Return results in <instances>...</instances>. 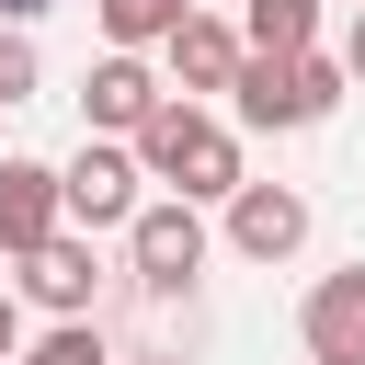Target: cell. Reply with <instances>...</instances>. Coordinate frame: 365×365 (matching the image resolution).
<instances>
[{"instance_id":"277c9868","label":"cell","mask_w":365,"mask_h":365,"mask_svg":"<svg viewBox=\"0 0 365 365\" xmlns=\"http://www.w3.org/2000/svg\"><path fill=\"white\" fill-rule=\"evenodd\" d=\"M125 274L148 285V297H182L194 274H205V205H137L125 217Z\"/></svg>"},{"instance_id":"2e32d148","label":"cell","mask_w":365,"mask_h":365,"mask_svg":"<svg viewBox=\"0 0 365 365\" xmlns=\"http://www.w3.org/2000/svg\"><path fill=\"white\" fill-rule=\"evenodd\" d=\"M342 80H365V11H354V34H342Z\"/></svg>"},{"instance_id":"ba28073f","label":"cell","mask_w":365,"mask_h":365,"mask_svg":"<svg viewBox=\"0 0 365 365\" xmlns=\"http://www.w3.org/2000/svg\"><path fill=\"white\" fill-rule=\"evenodd\" d=\"M91 285H103V262H91L80 228H57V240L23 251V308H46V319H91Z\"/></svg>"},{"instance_id":"6da1fadb","label":"cell","mask_w":365,"mask_h":365,"mask_svg":"<svg viewBox=\"0 0 365 365\" xmlns=\"http://www.w3.org/2000/svg\"><path fill=\"white\" fill-rule=\"evenodd\" d=\"M125 160H137V182H160L171 205H228L251 171H240V125L228 114H205V103H160L137 137H125Z\"/></svg>"},{"instance_id":"52a82bcc","label":"cell","mask_w":365,"mask_h":365,"mask_svg":"<svg viewBox=\"0 0 365 365\" xmlns=\"http://www.w3.org/2000/svg\"><path fill=\"white\" fill-rule=\"evenodd\" d=\"M160 103H171V91H160V68H148V57H114V46H103V57H91V80H80L91 137H137Z\"/></svg>"},{"instance_id":"9a60e30c","label":"cell","mask_w":365,"mask_h":365,"mask_svg":"<svg viewBox=\"0 0 365 365\" xmlns=\"http://www.w3.org/2000/svg\"><path fill=\"white\" fill-rule=\"evenodd\" d=\"M23 342H34V331H23V297H11V285H0V365H11V354H23Z\"/></svg>"},{"instance_id":"3957f363","label":"cell","mask_w":365,"mask_h":365,"mask_svg":"<svg viewBox=\"0 0 365 365\" xmlns=\"http://www.w3.org/2000/svg\"><path fill=\"white\" fill-rule=\"evenodd\" d=\"M148 194H137V160H125V137H80V160H57V228H125Z\"/></svg>"},{"instance_id":"9c48e42d","label":"cell","mask_w":365,"mask_h":365,"mask_svg":"<svg viewBox=\"0 0 365 365\" xmlns=\"http://www.w3.org/2000/svg\"><path fill=\"white\" fill-rule=\"evenodd\" d=\"M297 240H308V194H297V182H240V194H228V251L285 262Z\"/></svg>"},{"instance_id":"e0dca14e","label":"cell","mask_w":365,"mask_h":365,"mask_svg":"<svg viewBox=\"0 0 365 365\" xmlns=\"http://www.w3.org/2000/svg\"><path fill=\"white\" fill-rule=\"evenodd\" d=\"M34 11H46V0H0V23H11V34H34Z\"/></svg>"},{"instance_id":"ac0fdd59","label":"cell","mask_w":365,"mask_h":365,"mask_svg":"<svg viewBox=\"0 0 365 365\" xmlns=\"http://www.w3.org/2000/svg\"><path fill=\"white\" fill-rule=\"evenodd\" d=\"M354 11H365V0H354Z\"/></svg>"},{"instance_id":"5b68a950","label":"cell","mask_w":365,"mask_h":365,"mask_svg":"<svg viewBox=\"0 0 365 365\" xmlns=\"http://www.w3.org/2000/svg\"><path fill=\"white\" fill-rule=\"evenodd\" d=\"M297 342H308V365H365V262H342V274L308 285Z\"/></svg>"},{"instance_id":"5bb4252c","label":"cell","mask_w":365,"mask_h":365,"mask_svg":"<svg viewBox=\"0 0 365 365\" xmlns=\"http://www.w3.org/2000/svg\"><path fill=\"white\" fill-rule=\"evenodd\" d=\"M34 80H46L34 34H11V23H0V114H11V103H34Z\"/></svg>"},{"instance_id":"4fadbf2b","label":"cell","mask_w":365,"mask_h":365,"mask_svg":"<svg viewBox=\"0 0 365 365\" xmlns=\"http://www.w3.org/2000/svg\"><path fill=\"white\" fill-rule=\"evenodd\" d=\"M11 365H103V331H91V319H57V331H34Z\"/></svg>"},{"instance_id":"7c38bea8","label":"cell","mask_w":365,"mask_h":365,"mask_svg":"<svg viewBox=\"0 0 365 365\" xmlns=\"http://www.w3.org/2000/svg\"><path fill=\"white\" fill-rule=\"evenodd\" d=\"M182 11H194V0H103V46H114V57H137V46H160Z\"/></svg>"},{"instance_id":"8992f818","label":"cell","mask_w":365,"mask_h":365,"mask_svg":"<svg viewBox=\"0 0 365 365\" xmlns=\"http://www.w3.org/2000/svg\"><path fill=\"white\" fill-rule=\"evenodd\" d=\"M160 68H171V103H205V91L240 80V34H228L217 11H182V23L160 34Z\"/></svg>"},{"instance_id":"7a4b0ae2","label":"cell","mask_w":365,"mask_h":365,"mask_svg":"<svg viewBox=\"0 0 365 365\" xmlns=\"http://www.w3.org/2000/svg\"><path fill=\"white\" fill-rule=\"evenodd\" d=\"M354 80H342V57H240V80H228V125H262V137H297V125H319L331 103H342Z\"/></svg>"},{"instance_id":"8fae6325","label":"cell","mask_w":365,"mask_h":365,"mask_svg":"<svg viewBox=\"0 0 365 365\" xmlns=\"http://www.w3.org/2000/svg\"><path fill=\"white\" fill-rule=\"evenodd\" d=\"M240 57H308L319 46V0H240Z\"/></svg>"},{"instance_id":"30bf717a","label":"cell","mask_w":365,"mask_h":365,"mask_svg":"<svg viewBox=\"0 0 365 365\" xmlns=\"http://www.w3.org/2000/svg\"><path fill=\"white\" fill-rule=\"evenodd\" d=\"M34 240H57V160H11L0 148V251L23 262Z\"/></svg>"}]
</instances>
